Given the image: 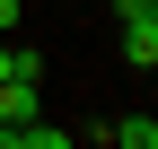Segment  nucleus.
Listing matches in <instances>:
<instances>
[{
  "label": "nucleus",
  "instance_id": "nucleus-1",
  "mask_svg": "<svg viewBox=\"0 0 158 149\" xmlns=\"http://www.w3.org/2000/svg\"><path fill=\"white\" fill-rule=\"evenodd\" d=\"M123 62L132 70H158V18H132L123 26Z\"/></svg>",
  "mask_w": 158,
  "mask_h": 149
},
{
  "label": "nucleus",
  "instance_id": "nucleus-2",
  "mask_svg": "<svg viewBox=\"0 0 158 149\" xmlns=\"http://www.w3.org/2000/svg\"><path fill=\"white\" fill-rule=\"evenodd\" d=\"M132 18H158V0H114V26H132Z\"/></svg>",
  "mask_w": 158,
  "mask_h": 149
},
{
  "label": "nucleus",
  "instance_id": "nucleus-3",
  "mask_svg": "<svg viewBox=\"0 0 158 149\" xmlns=\"http://www.w3.org/2000/svg\"><path fill=\"white\" fill-rule=\"evenodd\" d=\"M0 79H18V35H0Z\"/></svg>",
  "mask_w": 158,
  "mask_h": 149
},
{
  "label": "nucleus",
  "instance_id": "nucleus-4",
  "mask_svg": "<svg viewBox=\"0 0 158 149\" xmlns=\"http://www.w3.org/2000/svg\"><path fill=\"white\" fill-rule=\"evenodd\" d=\"M0 35H18V0H0Z\"/></svg>",
  "mask_w": 158,
  "mask_h": 149
}]
</instances>
